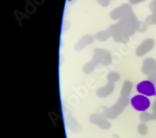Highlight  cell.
<instances>
[{
    "instance_id": "cell-2",
    "label": "cell",
    "mask_w": 156,
    "mask_h": 138,
    "mask_svg": "<svg viewBox=\"0 0 156 138\" xmlns=\"http://www.w3.org/2000/svg\"><path fill=\"white\" fill-rule=\"evenodd\" d=\"M131 104L133 108L139 111H144L150 106V100L144 96L136 95L131 100Z\"/></svg>"
},
{
    "instance_id": "cell-1",
    "label": "cell",
    "mask_w": 156,
    "mask_h": 138,
    "mask_svg": "<svg viewBox=\"0 0 156 138\" xmlns=\"http://www.w3.org/2000/svg\"><path fill=\"white\" fill-rule=\"evenodd\" d=\"M136 90L138 93L145 96H156L155 86L150 81H143L136 86Z\"/></svg>"
}]
</instances>
